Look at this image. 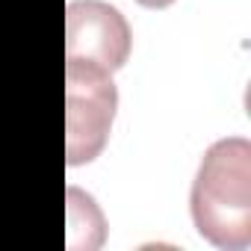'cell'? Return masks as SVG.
<instances>
[{"label":"cell","instance_id":"6da1fadb","mask_svg":"<svg viewBox=\"0 0 251 251\" xmlns=\"http://www.w3.org/2000/svg\"><path fill=\"white\" fill-rule=\"evenodd\" d=\"M189 213L198 236L222 251H242L251 242V142L225 136L213 142L189 189Z\"/></svg>","mask_w":251,"mask_h":251},{"label":"cell","instance_id":"7a4b0ae2","mask_svg":"<svg viewBox=\"0 0 251 251\" xmlns=\"http://www.w3.org/2000/svg\"><path fill=\"white\" fill-rule=\"evenodd\" d=\"M118 109L112 71L89 59L65 56V160L86 166L106 148Z\"/></svg>","mask_w":251,"mask_h":251},{"label":"cell","instance_id":"3957f363","mask_svg":"<svg viewBox=\"0 0 251 251\" xmlns=\"http://www.w3.org/2000/svg\"><path fill=\"white\" fill-rule=\"evenodd\" d=\"M130 24L106 0H71L65 9V56L89 59L106 71L130 59Z\"/></svg>","mask_w":251,"mask_h":251},{"label":"cell","instance_id":"277c9868","mask_svg":"<svg viewBox=\"0 0 251 251\" xmlns=\"http://www.w3.org/2000/svg\"><path fill=\"white\" fill-rule=\"evenodd\" d=\"M68 245H74L80 230H86V248H98L95 239L103 242V216L95 198L77 186H68Z\"/></svg>","mask_w":251,"mask_h":251},{"label":"cell","instance_id":"5b68a950","mask_svg":"<svg viewBox=\"0 0 251 251\" xmlns=\"http://www.w3.org/2000/svg\"><path fill=\"white\" fill-rule=\"evenodd\" d=\"M139 6H145V9H166V6H172L175 0H136Z\"/></svg>","mask_w":251,"mask_h":251}]
</instances>
